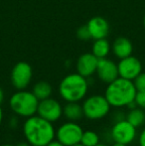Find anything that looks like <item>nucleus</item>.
Instances as JSON below:
<instances>
[{"instance_id":"1","label":"nucleus","mask_w":145,"mask_h":146,"mask_svg":"<svg viewBox=\"0 0 145 146\" xmlns=\"http://www.w3.org/2000/svg\"><path fill=\"white\" fill-rule=\"evenodd\" d=\"M22 130L25 140L31 146H46L56 138L54 124L38 114L26 118Z\"/></svg>"},{"instance_id":"2","label":"nucleus","mask_w":145,"mask_h":146,"mask_svg":"<svg viewBox=\"0 0 145 146\" xmlns=\"http://www.w3.org/2000/svg\"><path fill=\"white\" fill-rule=\"evenodd\" d=\"M137 90L134 86L133 81L118 77L111 83L107 84L103 96L111 108H128L130 110L136 106L134 102Z\"/></svg>"},{"instance_id":"3","label":"nucleus","mask_w":145,"mask_h":146,"mask_svg":"<svg viewBox=\"0 0 145 146\" xmlns=\"http://www.w3.org/2000/svg\"><path fill=\"white\" fill-rule=\"evenodd\" d=\"M89 92L87 79L77 73L63 78L59 85V94L66 102H81Z\"/></svg>"},{"instance_id":"4","label":"nucleus","mask_w":145,"mask_h":146,"mask_svg":"<svg viewBox=\"0 0 145 146\" xmlns=\"http://www.w3.org/2000/svg\"><path fill=\"white\" fill-rule=\"evenodd\" d=\"M39 100L32 92L20 90L14 92L9 98V108L18 117L28 118L37 114Z\"/></svg>"},{"instance_id":"5","label":"nucleus","mask_w":145,"mask_h":146,"mask_svg":"<svg viewBox=\"0 0 145 146\" xmlns=\"http://www.w3.org/2000/svg\"><path fill=\"white\" fill-rule=\"evenodd\" d=\"M83 116L89 120H99L105 118L110 111L109 102L105 96L101 94H93L83 100Z\"/></svg>"},{"instance_id":"6","label":"nucleus","mask_w":145,"mask_h":146,"mask_svg":"<svg viewBox=\"0 0 145 146\" xmlns=\"http://www.w3.org/2000/svg\"><path fill=\"white\" fill-rule=\"evenodd\" d=\"M83 129L75 121H67L56 130V139L65 146H73L81 143Z\"/></svg>"},{"instance_id":"7","label":"nucleus","mask_w":145,"mask_h":146,"mask_svg":"<svg viewBox=\"0 0 145 146\" xmlns=\"http://www.w3.org/2000/svg\"><path fill=\"white\" fill-rule=\"evenodd\" d=\"M109 134L113 142H120L128 145L131 144L137 137V128L124 118L113 123Z\"/></svg>"},{"instance_id":"8","label":"nucleus","mask_w":145,"mask_h":146,"mask_svg":"<svg viewBox=\"0 0 145 146\" xmlns=\"http://www.w3.org/2000/svg\"><path fill=\"white\" fill-rule=\"evenodd\" d=\"M33 78L32 67L26 62H19L11 71V84L17 90H26L31 84Z\"/></svg>"},{"instance_id":"9","label":"nucleus","mask_w":145,"mask_h":146,"mask_svg":"<svg viewBox=\"0 0 145 146\" xmlns=\"http://www.w3.org/2000/svg\"><path fill=\"white\" fill-rule=\"evenodd\" d=\"M37 114L52 123L57 122L63 116V106L52 98L39 100Z\"/></svg>"},{"instance_id":"10","label":"nucleus","mask_w":145,"mask_h":146,"mask_svg":"<svg viewBox=\"0 0 145 146\" xmlns=\"http://www.w3.org/2000/svg\"><path fill=\"white\" fill-rule=\"evenodd\" d=\"M118 76L126 80L134 81L142 72V64L136 57L131 56L120 59L117 64Z\"/></svg>"},{"instance_id":"11","label":"nucleus","mask_w":145,"mask_h":146,"mask_svg":"<svg viewBox=\"0 0 145 146\" xmlns=\"http://www.w3.org/2000/svg\"><path fill=\"white\" fill-rule=\"evenodd\" d=\"M95 74L97 75V78L103 83L105 84L111 83L112 81H114L119 77L118 76L117 64H115L113 61L107 58L99 60Z\"/></svg>"},{"instance_id":"12","label":"nucleus","mask_w":145,"mask_h":146,"mask_svg":"<svg viewBox=\"0 0 145 146\" xmlns=\"http://www.w3.org/2000/svg\"><path fill=\"white\" fill-rule=\"evenodd\" d=\"M99 59L93 53H85L79 57L77 61V73L85 78H89L97 72Z\"/></svg>"},{"instance_id":"13","label":"nucleus","mask_w":145,"mask_h":146,"mask_svg":"<svg viewBox=\"0 0 145 146\" xmlns=\"http://www.w3.org/2000/svg\"><path fill=\"white\" fill-rule=\"evenodd\" d=\"M87 29L93 40L107 38L109 33V24L103 17L95 16L89 20L87 23Z\"/></svg>"},{"instance_id":"14","label":"nucleus","mask_w":145,"mask_h":146,"mask_svg":"<svg viewBox=\"0 0 145 146\" xmlns=\"http://www.w3.org/2000/svg\"><path fill=\"white\" fill-rule=\"evenodd\" d=\"M112 53L118 59H123L129 57L133 52V45L129 39L125 37H118L112 44Z\"/></svg>"},{"instance_id":"15","label":"nucleus","mask_w":145,"mask_h":146,"mask_svg":"<svg viewBox=\"0 0 145 146\" xmlns=\"http://www.w3.org/2000/svg\"><path fill=\"white\" fill-rule=\"evenodd\" d=\"M63 116L69 121H79L83 116V106L79 102H66L63 106Z\"/></svg>"},{"instance_id":"16","label":"nucleus","mask_w":145,"mask_h":146,"mask_svg":"<svg viewBox=\"0 0 145 146\" xmlns=\"http://www.w3.org/2000/svg\"><path fill=\"white\" fill-rule=\"evenodd\" d=\"M110 50H111L110 44L105 38L95 40L93 47H91V53L99 60L107 58L109 56Z\"/></svg>"},{"instance_id":"17","label":"nucleus","mask_w":145,"mask_h":146,"mask_svg":"<svg viewBox=\"0 0 145 146\" xmlns=\"http://www.w3.org/2000/svg\"><path fill=\"white\" fill-rule=\"evenodd\" d=\"M125 119L130 122L134 127L138 128V127H141L145 122V112L144 110L135 106L133 108H130L129 111L126 113Z\"/></svg>"},{"instance_id":"18","label":"nucleus","mask_w":145,"mask_h":146,"mask_svg":"<svg viewBox=\"0 0 145 146\" xmlns=\"http://www.w3.org/2000/svg\"><path fill=\"white\" fill-rule=\"evenodd\" d=\"M32 92L35 94V96L39 100H42L45 98H51L53 94V88L48 82L40 81L34 85Z\"/></svg>"},{"instance_id":"19","label":"nucleus","mask_w":145,"mask_h":146,"mask_svg":"<svg viewBox=\"0 0 145 146\" xmlns=\"http://www.w3.org/2000/svg\"><path fill=\"white\" fill-rule=\"evenodd\" d=\"M101 142L99 136L95 131L83 130V136L81 139V143L85 146H97Z\"/></svg>"},{"instance_id":"20","label":"nucleus","mask_w":145,"mask_h":146,"mask_svg":"<svg viewBox=\"0 0 145 146\" xmlns=\"http://www.w3.org/2000/svg\"><path fill=\"white\" fill-rule=\"evenodd\" d=\"M137 92H145V73H140L133 81Z\"/></svg>"},{"instance_id":"21","label":"nucleus","mask_w":145,"mask_h":146,"mask_svg":"<svg viewBox=\"0 0 145 146\" xmlns=\"http://www.w3.org/2000/svg\"><path fill=\"white\" fill-rule=\"evenodd\" d=\"M77 39H79V40H81V41H89V39H91L87 24L81 26V27H79V29L77 30Z\"/></svg>"},{"instance_id":"22","label":"nucleus","mask_w":145,"mask_h":146,"mask_svg":"<svg viewBox=\"0 0 145 146\" xmlns=\"http://www.w3.org/2000/svg\"><path fill=\"white\" fill-rule=\"evenodd\" d=\"M134 102H135L136 106L145 110V92H137Z\"/></svg>"},{"instance_id":"23","label":"nucleus","mask_w":145,"mask_h":146,"mask_svg":"<svg viewBox=\"0 0 145 146\" xmlns=\"http://www.w3.org/2000/svg\"><path fill=\"white\" fill-rule=\"evenodd\" d=\"M18 123H19V119H18V116L14 114V116H12L9 120V126L11 128H16L18 126Z\"/></svg>"},{"instance_id":"24","label":"nucleus","mask_w":145,"mask_h":146,"mask_svg":"<svg viewBox=\"0 0 145 146\" xmlns=\"http://www.w3.org/2000/svg\"><path fill=\"white\" fill-rule=\"evenodd\" d=\"M138 145L145 146V128L141 130V132L138 135Z\"/></svg>"},{"instance_id":"25","label":"nucleus","mask_w":145,"mask_h":146,"mask_svg":"<svg viewBox=\"0 0 145 146\" xmlns=\"http://www.w3.org/2000/svg\"><path fill=\"white\" fill-rule=\"evenodd\" d=\"M46 146H65V145L63 144V143H61L60 141H58V140H57L56 138H55L54 140H53V141H51V142L49 143L48 145H46Z\"/></svg>"},{"instance_id":"26","label":"nucleus","mask_w":145,"mask_h":146,"mask_svg":"<svg viewBox=\"0 0 145 146\" xmlns=\"http://www.w3.org/2000/svg\"><path fill=\"white\" fill-rule=\"evenodd\" d=\"M3 100H4V92H3V90L0 88V104L3 102Z\"/></svg>"},{"instance_id":"27","label":"nucleus","mask_w":145,"mask_h":146,"mask_svg":"<svg viewBox=\"0 0 145 146\" xmlns=\"http://www.w3.org/2000/svg\"><path fill=\"white\" fill-rule=\"evenodd\" d=\"M3 118H4V113H3V110L1 108L0 106V125H1L2 121H3Z\"/></svg>"},{"instance_id":"28","label":"nucleus","mask_w":145,"mask_h":146,"mask_svg":"<svg viewBox=\"0 0 145 146\" xmlns=\"http://www.w3.org/2000/svg\"><path fill=\"white\" fill-rule=\"evenodd\" d=\"M16 146H31V145H30L27 141H24V142H20L19 144H17Z\"/></svg>"},{"instance_id":"29","label":"nucleus","mask_w":145,"mask_h":146,"mask_svg":"<svg viewBox=\"0 0 145 146\" xmlns=\"http://www.w3.org/2000/svg\"><path fill=\"white\" fill-rule=\"evenodd\" d=\"M111 146H127V145L123 144V143H120V142H113Z\"/></svg>"},{"instance_id":"30","label":"nucleus","mask_w":145,"mask_h":146,"mask_svg":"<svg viewBox=\"0 0 145 146\" xmlns=\"http://www.w3.org/2000/svg\"><path fill=\"white\" fill-rule=\"evenodd\" d=\"M97 146H110V145H109V144H105V143H101V142H99V144H97Z\"/></svg>"},{"instance_id":"31","label":"nucleus","mask_w":145,"mask_h":146,"mask_svg":"<svg viewBox=\"0 0 145 146\" xmlns=\"http://www.w3.org/2000/svg\"><path fill=\"white\" fill-rule=\"evenodd\" d=\"M0 146H16V145H13V144H9V143H5V144H2Z\"/></svg>"},{"instance_id":"32","label":"nucleus","mask_w":145,"mask_h":146,"mask_svg":"<svg viewBox=\"0 0 145 146\" xmlns=\"http://www.w3.org/2000/svg\"><path fill=\"white\" fill-rule=\"evenodd\" d=\"M73 146H85V145H83L81 143H79V144H75V145H73Z\"/></svg>"},{"instance_id":"33","label":"nucleus","mask_w":145,"mask_h":146,"mask_svg":"<svg viewBox=\"0 0 145 146\" xmlns=\"http://www.w3.org/2000/svg\"><path fill=\"white\" fill-rule=\"evenodd\" d=\"M143 25H144V28H145V15H144V18H143Z\"/></svg>"}]
</instances>
